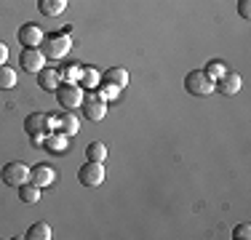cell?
I'll use <instances>...</instances> for the list:
<instances>
[{
	"label": "cell",
	"mask_w": 251,
	"mask_h": 240,
	"mask_svg": "<svg viewBox=\"0 0 251 240\" xmlns=\"http://www.w3.org/2000/svg\"><path fill=\"white\" fill-rule=\"evenodd\" d=\"M56 101H59V107H64V110H75V107H80L83 104V99H86V94H83V86L80 83H59V88L56 91Z\"/></svg>",
	"instance_id": "cell-1"
},
{
	"label": "cell",
	"mask_w": 251,
	"mask_h": 240,
	"mask_svg": "<svg viewBox=\"0 0 251 240\" xmlns=\"http://www.w3.org/2000/svg\"><path fill=\"white\" fill-rule=\"evenodd\" d=\"M40 51L46 53V59H64L70 51H73V38L67 32H59V35H49L40 46Z\"/></svg>",
	"instance_id": "cell-2"
},
{
	"label": "cell",
	"mask_w": 251,
	"mask_h": 240,
	"mask_svg": "<svg viewBox=\"0 0 251 240\" xmlns=\"http://www.w3.org/2000/svg\"><path fill=\"white\" fill-rule=\"evenodd\" d=\"M0 179L8 187H22L25 182H29V168L22 163V160H14V163H5L3 171H0Z\"/></svg>",
	"instance_id": "cell-3"
},
{
	"label": "cell",
	"mask_w": 251,
	"mask_h": 240,
	"mask_svg": "<svg viewBox=\"0 0 251 240\" xmlns=\"http://www.w3.org/2000/svg\"><path fill=\"white\" fill-rule=\"evenodd\" d=\"M107 171L101 163H94V160H86L83 163V168L77 171V182L83 184V187H99L101 182H104Z\"/></svg>",
	"instance_id": "cell-4"
},
{
	"label": "cell",
	"mask_w": 251,
	"mask_h": 240,
	"mask_svg": "<svg viewBox=\"0 0 251 240\" xmlns=\"http://www.w3.org/2000/svg\"><path fill=\"white\" fill-rule=\"evenodd\" d=\"M184 88H187L190 94H195V96H208V94H214V80L206 77V72L195 70V72H187Z\"/></svg>",
	"instance_id": "cell-5"
},
{
	"label": "cell",
	"mask_w": 251,
	"mask_h": 240,
	"mask_svg": "<svg viewBox=\"0 0 251 240\" xmlns=\"http://www.w3.org/2000/svg\"><path fill=\"white\" fill-rule=\"evenodd\" d=\"M19 64L25 72H32V75H38L40 70L46 67V53L40 51V48H25L19 56Z\"/></svg>",
	"instance_id": "cell-6"
},
{
	"label": "cell",
	"mask_w": 251,
	"mask_h": 240,
	"mask_svg": "<svg viewBox=\"0 0 251 240\" xmlns=\"http://www.w3.org/2000/svg\"><path fill=\"white\" fill-rule=\"evenodd\" d=\"M25 131L29 136L35 134H51V115H46V112H32V115H27L25 120Z\"/></svg>",
	"instance_id": "cell-7"
},
{
	"label": "cell",
	"mask_w": 251,
	"mask_h": 240,
	"mask_svg": "<svg viewBox=\"0 0 251 240\" xmlns=\"http://www.w3.org/2000/svg\"><path fill=\"white\" fill-rule=\"evenodd\" d=\"M43 40H46V35L38 24H25V27L19 29V43L25 48H40Z\"/></svg>",
	"instance_id": "cell-8"
},
{
	"label": "cell",
	"mask_w": 251,
	"mask_h": 240,
	"mask_svg": "<svg viewBox=\"0 0 251 240\" xmlns=\"http://www.w3.org/2000/svg\"><path fill=\"white\" fill-rule=\"evenodd\" d=\"M214 91H219L222 96H235L238 91H241V75L227 70L225 75L219 77L217 83H214Z\"/></svg>",
	"instance_id": "cell-9"
},
{
	"label": "cell",
	"mask_w": 251,
	"mask_h": 240,
	"mask_svg": "<svg viewBox=\"0 0 251 240\" xmlns=\"http://www.w3.org/2000/svg\"><path fill=\"white\" fill-rule=\"evenodd\" d=\"M53 179H56V171H53L51 166H46V163H38L35 168H29V182L38 184L40 190H43V187H51Z\"/></svg>",
	"instance_id": "cell-10"
},
{
	"label": "cell",
	"mask_w": 251,
	"mask_h": 240,
	"mask_svg": "<svg viewBox=\"0 0 251 240\" xmlns=\"http://www.w3.org/2000/svg\"><path fill=\"white\" fill-rule=\"evenodd\" d=\"M83 115H86V120H94V123H99V120H104L107 115V101L97 99V96H91V99L83 101Z\"/></svg>",
	"instance_id": "cell-11"
},
{
	"label": "cell",
	"mask_w": 251,
	"mask_h": 240,
	"mask_svg": "<svg viewBox=\"0 0 251 240\" xmlns=\"http://www.w3.org/2000/svg\"><path fill=\"white\" fill-rule=\"evenodd\" d=\"M43 147L49 149L51 155H64V152L70 149V136L62 134V131H51V134L46 136Z\"/></svg>",
	"instance_id": "cell-12"
},
{
	"label": "cell",
	"mask_w": 251,
	"mask_h": 240,
	"mask_svg": "<svg viewBox=\"0 0 251 240\" xmlns=\"http://www.w3.org/2000/svg\"><path fill=\"white\" fill-rule=\"evenodd\" d=\"M56 131H62V134H67V136H75L77 131H80V118H77L73 110H64L62 115H59V128Z\"/></svg>",
	"instance_id": "cell-13"
},
{
	"label": "cell",
	"mask_w": 251,
	"mask_h": 240,
	"mask_svg": "<svg viewBox=\"0 0 251 240\" xmlns=\"http://www.w3.org/2000/svg\"><path fill=\"white\" fill-rule=\"evenodd\" d=\"M59 83H62V77H59V70H40L38 72V86L43 88V91H56Z\"/></svg>",
	"instance_id": "cell-14"
},
{
	"label": "cell",
	"mask_w": 251,
	"mask_h": 240,
	"mask_svg": "<svg viewBox=\"0 0 251 240\" xmlns=\"http://www.w3.org/2000/svg\"><path fill=\"white\" fill-rule=\"evenodd\" d=\"M70 0H38V11L43 16H62Z\"/></svg>",
	"instance_id": "cell-15"
},
{
	"label": "cell",
	"mask_w": 251,
	"mask_h": 240,
	"mask_svg": "<svg viewBox=\"0 0 251 240\" xmlns=\"http://www.w3.org/2000/svg\"><path fill=\"white\" fill-rule=\"evenodd\" d=\"M104 80L112 83V86H118V88L123 91V88H128V80H131V77H128V72H126L123 67H110V70L104 72Z\"/></svg>",
	"instance_id": "cell-16"
},
{
	"label": "cell",
	"mask_w": 251,
	"mask_h": 240,
	"mask_svg": "<svg viewBox=\"0 0 251 240\" xmlns=\"http://www.w3.org/2000/svg\"><path fill=\"white\" fill-rule=\"evenodd\" d=\"M27 240H51V224H46V221H35L32 227L27 230Z\"/></svg>",
	"instance_id": "cell-17"
},
{
	"label": "cell",
	"mask_w": 251,
	"mask_h": 240,
	"mask_svg": "<svg viewBox=\"0 0 251 240\" xmlns=\"http://www.w3.org/2000/svg\"><path fill=\"white\" fill-rule=\"evenodd\" d=\"M99 80H101L99 70H94V67H80V77H77V83H80V86H86V88H97V86H99Z\"/></svg>",
	"instance_id": "cell-18"
},
{
	"label": "cell",
	"mask_w": 251,
	"mask_h": 240,
	"mask_svg": "<svg viewBox=\"0 0 251 240\" xmlns=\"http://www.w3.org/2000/svg\"><path fill=\"white\" fill-rule=\"evenodd\" d=\"M86 158L94 160V163H104V160H107V144L91 142V144L86 147Z\"/></svg>",
	"instance_id": "cell-19"
},
{
	"label": "cell",
	"mask_w": 251,
	"mask_h": 240,
	"mask_svg": "<svg viewBox=\"0 0 251 240\" xmlns=\"http://www.w3.org/2000/svg\"><path fill=\"white\" fill-rule=\"evenodd\" d=\"M14 86H16V70L3 64L0 67V91H11Z\"/></svg>",
	"instance_id": "cell-20"
},
{
	"label": "cell",
	"mask_w": 251,
	"mask_h": 240,
	"mask_svg": "<svg viewBox=\"0 0 251 240\" xmlns=\"http://www.w3.org/2000/svg\"><path fill=\"white\" fill-rule=\"evenodd\" d=\"M19 197H22L25 203H38V200H40V187H38V184L25 182V184L19 187Z\"/></svg>",
	"instance_id": "cell-21"
},
{
	"label": "cell",
	"mask_w": 251,
	"mask_h": 240,
	"mask_svg": "<svg viewBox=\"0 0 251 240\" xmlns=\"http://www.w3.org/2000/svg\"><path fill=\"white\" fill-rule=\"evenodd\" d=\"M59 77H62L64 83H77V77H80V64H64V67L59 70Z\"/></svg>",
	"instance_id": "cell-22"
},
{
	"label": "cell",
	"mask_w": 251,
	"mask_h": 240,
	"mask_svg": "<svg viewBox=\"0 0 251 240\" xmlns=\"http://www.w3.org/2000/svg\"><path fill=\"white\" fill-rule=\"evenodd\" d=\"M97 99L101 101H112V99H118V94H121V88L118 86H112V83H104V86H97Z\"/></svg>",
	"instance_id": "cell-23"
},
{
	"label": "cell",
	"mask_w": 251,
	"mask_h": 240,
	"mask_svg": "<svg viewBox=\"0 0 251 240\" xmlns=\"http://www.w3.org/2000/svg\"><path fill=\"white\" fill-rule=\"evenodd\" d=\"M203 72H206V77H211V80L217 83L219 77L227 72V67H225V62H219V59H217V62H208V67L203 70Z\"/></svg>",
	"instance_id": "cell-24"
},
{
	"label": "cell",
	"mask_w": 251,
	"mask_h": 240,
	"mask_svg": "<svg viewBox=\"0 0 251 240\" xmlns=\"http://www.w3.org/2000/svg\"><path fill=\"white\" fill-rule=\"evenodd\" d=\"M232 238H238V240H249V238H251V227H249V224H238L235 230H232Z\"/></svg>",
	"instance_id": "cell-25"
},
{
	"label": "cell",
	"mask_w": 251,
	"mask_h": 240,
	"mask_svg": "<svg viewBox=\"0 0 251 240\" xmlns=\"http://www.w3.org/2000/svg\"><path fill=\"white\" fill-rule=\"evenodd\" d=\"M238 14H241V19H251V0H241L238 3Z\"/></svg>",
	"instance_id": "cell-26"
},
{
	"label": "cell",
	"mask_w": 251,
	"mask_h": 240,
	"mask_svg": "<svg viewBox=\"0 0 251 240\" xmlns=\"http://www.w3.org/2000/svg\"><path fill=\"white\" fill-rule=\"evenodd\" d=\"M5 62H8V46H5L3 40H0V67H3Z\"/></svg>",
	"instance_id": "cell-27"
}]
</instances>
